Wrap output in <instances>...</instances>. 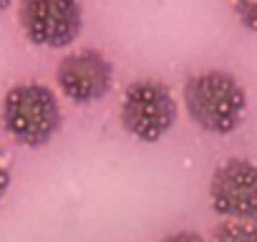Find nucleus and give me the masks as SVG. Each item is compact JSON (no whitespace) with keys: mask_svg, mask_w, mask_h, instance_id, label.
Returning <instances> with one entry per match:
<instances>
[{"mask_svg":"<svg viewBox=\"0 0 257 242\" xmlns=\"http://www.w3.org/2000/svg\"><path fill=\"white\" fill-rule=\"evenodd\" d=\"M184 108L202 132L224 137L242 124L247 91L227 71H199L184 83Z\"/></svg>","mask_w":257,"mask_h":242,"instance_id":"1","label":"nucleus"},{"mask_svg":"<svg viewBox=\"0 0 257 242\" xmlns=\"http://www.w3.org/2000/svg\"><path fill=\"white\" fill-rule=\"evenodd\" d=\"M0 121L21 147H46L61 129L63 113L56 93L43 83H18L8 88L0 108Z\"/></svg>","mask_w":257,"mask_h":242,"instance_id":"2","label":"nucleus"},{"mask_svg":"<svg viewBox=\"0 0 257 242\" xmlns=\"http://www.w3.org/2000/svg\"><path fill=\"white\" fill-rule=\"evenodd\" d=\"M177 101L172 88L157 78H139L128 83L118 108L121 127L128 137L144 144L162 142L177 121Z\"/></svg>","mask_w":257,"mask_h":242,"instance_id":"3","label":"nucleus"},{"mask_svg":"<svg viewBox=\"0 0 257 242\" xmlns=\"http://www.w3.org/2000/svg\"><path fill=\"white\" fill-rule=\"evenodd\" d=\"M18 26L33 46L66 48L83 31L81 0H21Z\"/></svg>","mask_w":257,"mask_h":242,"instance_id":"4","label":"nucleus"},{"mask_svg":"<svg viewBox=\"0 0 257 242\" xmlns=\"http://www.w3.org/2000/svg\"><path fill=\"white\" fill-rule=\"evenodd\" d=\"M209 202L224 219L257 224V162L242 157L222 162L209 179Z\"/></svg>","mask_w":257,"mask_h":242,"instance_id":"5","label":"nucleus"},{"mask_svg":"<svg viewBox=\"0 0 257 242\" xmlns=\"http://www.w3.org/2000/svg\"><path fill=\"white\" fill-rule=\"evenodd\" d=\"M56 83L73 103H96L113 86L111 61L93 48L68 53L56 66Z\"/></svg>","mask_w":257,"mask_h":242,"instance_id":"6","label":"nucleus"},{"mask_svg":"<svg viewBox=\"0 0 257 242\" xmlns=\"http://www.w3.org/2000/svg\"><path fill=\"white\" fill-rule=\"evenodd\" d=\"M209 242H257V224L239 222V219H224L212 229Z\"/></svg>","mask_w":257,"mask_h":242,"instance_id":"7","label":"nucleus"},{"mask_svg":"<svg viewBox=\"0 0 257 242\" xmlns=\"http://www.w3.org/2000/svg\"><path fill=\"white\" fill-rule=\"evenodd\" d=\"M232 11L247 31L257 33V0H232Z\"/></svg>","mask_w":257,"mask_h":242,"instance_id":"8","label":"nucleus"},{"mask_svg":"<svg viewBox=\"0 0 257 242\" xmlns=\"http://www.w3.org/2000/svg\"><path fill=\"white\" fill-rule=\"evenodd\" d=\"M162 242H204V239H202V234H197V232L182 229V232H172V234L162 237Z\"/></svg>","mask_w":257,"mask_h":242,"instance_id":"9","label":"nucleus"},{"mask_svg":"<svg viewBox=\"0 0 257 242\" xmlns=\"http://www.w3.org/2000/svg\"><path fill=\"white\" fill-rule=\"evenodd\" d=\"M11 189V172H8V167H6V162H3V157H0V199L6 197V192Z\"/></svg>","mask_w":257,"mask_h":242,"instance_id":"10","label":"nucleus"},{"mask_svg":"<svg viewBox=\"0 0 257 242\" xmlns=\"http://www.w3.org/2000/svg\"><path fill=\"white\" fill-rule=\"evenodd\" d=\"M8 6H11V0H0V11H6Z\"/></svg>","mask_w":257,"mask_h":242,"instance_id":"11","label":"nucleus"}]
</instances>
